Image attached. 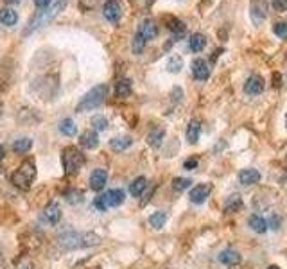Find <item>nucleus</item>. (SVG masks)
Wrapping results in <instances>:
<instances>
[{
	"instance_id": "f257e3e1",
	"label": "nucleus",
	"mask_w": 287,
	"mask_h": 269,
	"mask_svg": "<svg viewBox=\"0 0 287 269\" xmlns=\"http://www.w3.org/2000/svg\"><path fill=\"white\" fill-rule=\"evenodd\" d=\"M101 244V237L90 232H65L58 237V246L63 249H81Z\"/></svg>"
},
{
	"instance_id": "f03ea898",
	"label": "nucleus",
	"mask_w": 287,
	"mask_h": 269,
	"mask_svg": "<svg viewBox=\"0 0 287 269\" xmlns=\"http://www.w3.org/2000/svg\"><path fill=\"white\" fill-rule=\"evenodd\" d=\"M36 180V163L34 160H24L20 167L11 174V183L20 190H29Z\"/></svg>"
},
{
	"instance_id": "7ed1b4c3",
	"label": "nucleus",
	"mask_w": 287,
	"mask_h": 269,
	"mask_svg": "<svg viewBox=\"0 0 287 269\" xmlns=\"http://www.w3.org/2000/svg\"><path fill=\"white\" fill-rule=\"evenodd\" d=\"M67 6V0H58V2H54L52 6H49L47 9H44V11H39L36 16H32L31 20H29L27 27H25L24 31V36H29L32 31H36V29H39L42 25H47L49 22L52 20V18H56L58 16V13L61 11V9Z\"/></svg>"
},
{
	"instance_id": "20e7f679",
	"label": "nucleus",
	"mask_w": 287,
	"mask_h": 269,
	"mask_svg": "<svg viewBox=\"0 0 287 269\" xmlns=\"http://www.w3.org/2000/svg\"><path fill=\"white\" fill-rule=\"evenodd\" d=\"M61 163H63L65 176H75L85 165V155L75 146H68L61 151Z\"/></svg>"
},
{
	"instance_id": "39448f33",
	"label": "nucleus",
	"mask_w": 287,
	"mask_h": 269,
	"mask_svg": "<svg viewBox=\"0 0 287 269\" xmlns=\"http://www.w3.org/2000/svg\"><path fill=\"white\" fill-rule=\"evenodd\" d=\"M106 95H108V86H106V84H97V86H94L90 92H87V94H85V97L81 99V103L77 104L75 111L83 113V111L95 110V108H99L102 103H104Z\"/></svg>"
},
{
	"instance_id": "423d86ee",
	"label": "nucleus",
	"mask_w": 287,
	"mask_h": 269,
	"mask_svg": "<svg viewBox=\"0 0 287 269\" xmlns=\"http://www.w3.org/2000/svg\"><path fill=\"white\" fill-rule=\"evenodd\" d=\"M102 15L106 20H110L111 24H117L122 16V6L118 0H106V4L102 8Z\"/></svg>"
},
{
	"instance_id": "0eeeda50",
	"label": "nucleus",
	"mask_w": 287,
	"mask_h": 269,
	"mask_svg": "<svg viewBox=\"0 0 287 269\" xmlns=\"http://www.w3.org/2000/svg\"><path fill=\"white\" fill-rule=\"evenodd\" d=\"M250 11H252L253 22H255V24H262L264 18L268 16V2H266V0H252Z\"/></svg>"
},
{
	"instance_id": "6e6552de",
	"label": "nucleus",
	"mask_w": 287,
	"mask_h": 269,
	"mask_svg": "<svg viewBox=\"0 0 287 269\" xmlns=\"http://www.w3.org/2000/svg\"><path fill=\"white\" fill-rule=\"evenodd\" d=\"M138 34L144 38L146 41H149V40H153V38H156V34H158V27H156V24H154L151 18H146V20H142L140 22V25H138Z\"/></svg>"
},
{
	"instance_id": "1a4fd4ad",
	"label": "nucleus",
	"mask_w": 287,
	"mask_h": 269,
	"mask_svg": "<svg viewBox=\"0 0 287 269\" xmlns=\"http://www.w3.org/2000/svg\"><path fill=\"white\" fill-rule=\"evenodd\" d=\"M264 86H266V83H264V79L260 75H250L248 79H246V83H244V92L248 95H259L262 94Z\"/></svg>"
},
{
	"instance_id": "9d476101",
	"label": "nucleus",
	"mask_w": 287,
	"mask_h": 269,
	"mask_svg": "<svg viewBox=\"0 0 287 269\" xmlns=\"http://www.w3.org/2000/svg\"><path fill=\"white\" fill-rule=\"evenodd\" d=\"M102 198H104V201H106L108 208H115V206H120L122 203H124L126 194H124V190L122 189H111V190H108V192H104Z\"/></svg>"
},
{
	"instance_id": "9b49d317",
	"label": "nucleus",
	"mask_w": 287,
	"mask_h": 269,
	"mask_svg": "<svg viewBox=\"0 0 287 269\" xmlns=\"http://www.w3.org/2000/svg\"><path fill=\"white\" fill-rule=\"evenodd\" d=\"M210 190H212V187L209 185V183H201V185H196L192 190H190V201L196 203V205H201V203L207 201V198H209Z\"/></svg>"
},
{
	"instance_id": "f8f14e48",
	"label": "nucleus",
	"mask_w": 287,
	"mask_h": 269,
	"mask_svg": "<svg viewBox=\"0 0 287 269\" xmlns=\"http://www.w3.org/2000/svg\"><path fill=\"white\" fill-rule=\"evenodd\" d=\"M42 217H44V221L49 222V225H58L59 219H61V208H59L58 203H49V205L45 206Z\"/></svg>"
},
{
	"instance_id": "ddd939ff",
	"label": "nucleus",
	"mask_w": 287,
	"mask_h": 269,
	"mask_svg": "<svg viewBox=\"0 0 287 269\" xmlns=\"http://www.w3.org/2000/svg\"><path fill=\"white\" fill-rule=\"evenodd\" d=\"M106 182H108V172L104 169H95L90 174V189L95 190V192L104 189Z\"/></svg>"
},
{
	"instance_id": "4468645a",
	"label": "nucleus",
	"mask_w": 287,
	"mask_h": 269,
	"mask_svg": "<svg viewBox=\"0 0 287 269\" xmlns=\"http://www.w3.org/2000/svg\"><path fill=\"white\" fill-rule=\"evenodd\" d=\"M192 74L197 81H207L210 75V67L204 60H194L192 61Z\"/></svg>"
},
{
	"instance_id": "2eb2a0df",
	"label": "nucleus",
	"mask_w": 287,
	"mask_h": 269,
	"mask_svg": "<svg viewBox=\"0 0 287 269\" xmlns=\"http://www.w3.org/2000/svg\"><path fill=\"white\" fill-rule=\"evenodd\" d=\"M239 180L242 185H253L260 180V172L257 169H242L239 172Z\"/></svg>"
},
{
	"instance_id": "dca6fc26",
	"label": "nucleus",
	"mask_w": 287,
	"mask_h": 269,
	"mask_svg": "<svg viewBox=\"0 0 287 269\" xmlns=\"http://www.w3.org/2000/svg\"><path fill=\"white\" fill-rule=\"evenodd\" d=\"M18 22V15L13 11L11 8H2L0 9V24H4L6 27H13Z\"/></svg>"
},
{
	"instance_id": "f3484780",
	"label": "nucleus",
	"mask_w": 287,
	"mask_h": 269,
	"mask_svg": "<svg viewBox=\"0 0 287 269\" xmlns=\"http://www.w3.org/2000/svg\"><path fill=\"white\" fill-rule=\"evenodd\" d=\"M131 146H133V139H131V137H115V139L110 140V147L113 151H117V153L126 151L128 147Z\"/></svg>"
},
{
	"instance_id": "a211bd4d",
	"label": "nucleus",
	"mask_w": 287,
	"mask_h": 269,
	"mask_svg": "<svg viewBox=\"0 0 287 269\" xmlns=\"http://www.w3.org/2000/svg\"><path fill=\"white\" fill-rule=\"evenodd\" d=\"M219 262L226 265H235L240 262V255L237 253L235 249H224L219 253Z\"/></svg>"
},
{
	"instance_id": "6ab92c4d",
	"label": "nucleus",
	"mask_w": 287,
	"mask_h": 269,
	"mask_svg": "<svg viewBox=\"0 0 287 269\" xmlns=\"http://www.w3.org/2000/svg\"><path fill=\"white\" fill-rule=\"evenodd\" d=\"M81 146L85 147V149H95V147L99 146V137L95 131H85L83 134H81Z\"/></svg>"
},
{
	"instance_id": "aec40b11",
	"label": "nucleus",
	"mask_w": 287,
	"mask_h": 269,
	"mask_svg": "<svg viewBox=\"0 0 287 269\" xmlns=\"http://www.w3.org/2000/svg\"><path fill=\"white\" fill-rule=\"evenodd\" d=\"M199 134H201V122L199 120H190L189 126H187V140L190 144H196L199 140Z\"/></svg>"
},
{
	"instance_id": "412c9836",
	"label": "nucleus",
	"mask_w": 287,
	"mask_h": 269,
	"mask_svg": "<svg viewBox=\"0 0 287 269\" xmlns=\"http://www.w3.org/2000/svg\"><path fill=\"white\" fill-rule=\"evenodd\" d=\"M146 189H147V180L144 178V176L133 180V182H131V185H130V192H131V196H133V198H140Z\"/></svg>"
},
{
	"instance_id": "4be33fe9",
	"label": "nucleus",
	"mask_w": 287,
	"mask_h": 269,
	"mask_svg": "<svg viewBox=\"0 0 287 269\" xmlns=\"http://www.w3.org/2000/svg\"><path fill=\"white\" fill-rule=\"evenodd\" d=\"M167 27H169V31L174 34V38H180V36H183V32H185V24L181 20H178V18H174V16L167 18Z\"/></svg>"
},
{
	"instance_id": "5701e85b",
	"label": "nucleus",
	"mask_w": 287,
	"mask_h": 269,
	"mask_svg": "<svg viewBox=\"0 0 287 269\" xmlns=\"http://www.w3.org/2000/svg\"><path fill=\"white\" fill-rule=\"evenodd\" d=\"M240 208H242V198H240V194H232L226 199V203H224V210H226L228 214L239 212Z\"/></svg>"
},
{
	"instance_id": "b1692460",
	"label": "nucleus",
	"mask_w": 287,
	"mask_h": 269,
	"mask_svg": "<svg viewBox=\"0 0 287 269\" xmlns=\"http://www.w3.org/2000/svg\"><path fill=\"white\" fill-rule=\"evenodd\" d=\"M204 45H207V38H204L201 32H194L192 36H190L189 40V47L192 52H201L204 49Z\"/></svg>"
},
{
	"instance_id": "393cba45",
	"label": "nucleus",
	"mask_w": 287,
	"mask_h": 269,
	"mask_svg": "<svg viewBox=\"0 0 287 269\" xmlns=\"http://www.w3.org/2000/svg\"><path fill=\"white\" fill-rule=\"evenodd\" d=\"M32 147V139L29 137H22V139H16L15 144H13V151L15 153H20V155H24V153H29Z\"/></svg>"
},
{
	"instance_id": "a878e982",
	"label": "nucleus",
	"mask_w": 287,
	"mask_h": 269,
	"mask_svg": "<svg viewBox=\"0 0 287 269\" xmlns=\"http://www.w3.org/2000/svg\"><path fill=\"white\" fill-rule=\"evenodd\" d=\"M248 225H250V228H252L253 232H257V234H264V232L268 230V222L264 221L260 215H250Z\"/></svg>"
},
{
	"instance_id": "bb28decb",
	"label": "nucleus",
	"mask_w": 287,
	"mask_h": 269,
	"mask_svg": "<svg viewBox=\"0 0 287 269\" xmlns=\"http://www.w3.org/2000/svg\"><path fill=\"white\" fill-rule=\"evenodd\" d=\"M131 94V81L130 79H118L117 84H115V95L117 97H128Z\"/></svg>"
},
{
	"instance_id": "cd10ccee",
	"label": "nucleus",
	"mask_w": 287,
	"mask_h": 269,
	"mask_svg": "<svg viewBox=\"0 0 287 269\" xmlns=\"http://www.w3.org/2000/svg\"><path fill=\"white\" fill-rule=\"evenodd\" d=\"M59 131L67 134V137H74L77 133V126H75V122L72 119H63L59 122Z\"/></svg>"
},
{
	"instance_id": "c85d7f7f",
	"label": "nucleus",
	"mask_w": 287,
	"mask_h": 269,
	"mask_svg": "<svg viewBox=\"0 0 287 269\" xmlns=\"http://www.w3.org/2000/svg\"><path fill=\"white\" fill-rule=\"evenodd\" d=\"M167 70L173 72V74H178V72L183 68V60H181L180 56H171L169 60H167Z\"/></svg>"
},
{
	"instance_id": "c756f323",
	"label": "nucleus",
	"mask_w": 287,
	"mask_h": 269,
	"mask_svg": "<svg viewBox=\"0 0 287 269\" xmlns=\"http://www.w3.org/2000/svg\"><path fill=\"white\" fill-rule=\"evenodd\" d=\"M163 137H166V131L158 127V129H154L153 133H149V137H147V142H149L153 147H160V146H161V140H163Z\"/></svg>"
},
{
	"instance_id": "7c9ffc66",
	"label": "nucleus",
	"mask_w": 287,
	"mask_h": 269,
	"mask_svg": "<svg viewBox=\"0 0 287 269\" xmlns=\"http://www.w3.org/2000/svg\"><path fill=\"white\" fill-rule=\"evenodd\" d=\"M166 221H167L166 212H154L149 217V225L153 226V228H161V226L166 225Z\"/></svg>"
},
{
	"instance_id": "2f4dec72",
	"label": "nucleus",
	"mask_w": 287,
	"mask_h": 269,
	"mask_svg": "<svg viewBox=\"0 0 287 269\" xmlns=\"http://www.w3.org/2000/svg\"><path fill=\"white\" fill-rule=\"evenodd\" d=\"M92 126L95 131H104L108 127V119L104 115H95V117H92Z\"/></svg>"
},
{
	"instance_id": "473e14b6",
	"label": "nucleus",
	"mask_w": 287,
	"mask_h": 269,
	"mask_svg": "<svg viewBox=\"0 0 287 269\" xmlns=\"http://www.w3.org/2000/svg\"><path fill=\"white\" fill-rule=\"evenodd\" d=\"M146 43H147V41L137 32V34H135V38H133V41H131V49H133L135 54H140V52L144 51V47H146Z\"/></svg>"
},
{
	"instance_id": "72a5a7b5",
	"label": "nucleus",
	"mask_w": 287,
	"mask_h": 269,
	"mask_svg": "<svg viewBox=\"0 0 287 269\" xmlns=\"http://www.w3.org/2000/svg\"><path fill=\"white\" fill-rule=\"evenodd\" d=\"M190 180L189 178H174L173 180V189L176 190V192H181V190H185L190 187Z\"/></svg>"
},
{
	"instance_id": "f704fd0d",
	"label": "nucleus",
	"mask_w": 287,
	"mask_h": 269,
	"mask_svg": "<svg viewBox=\"0 0 287 269\" xmlns=\"http://www.w3.org/2000/svg\"><path fill=\"white\" fill-rule=\"evenodd\" d=\"M273 32H275L278 38H282V40H287V22H276V24L273 25Z\"/></svg>"
},
{
	"instance_id": "c9c22d12",
	"label": "nucleus",
	"mask_w": 287,
	"mask_h": 269,
	"mask_svg": "<svg viewBox=\"0 0 287 269\" xmlns=\"http://www.w3.org/2000/svg\"><path fill=\"white\" fill-rule=\"evenodd\" d=\"M67 201L68 203H81L83 201V194L79 190H70L67 194Z\"/></svg>"
},
{
	"instance_id": "e433bc0d",
	"label": "nucleus",
	"mask_w": 287,
	"mask_h": 269,
	"mask_svg": "<svg viewBox=\"0 0 287 269\" xmlns=\"http://www.w3.org/2000/svg\"><path fill=\"white\" fill-rule=\"evenodd\" d=\"M94 206H95L97 210H101V212H106V210H108V205H106V201H104V198H102V194L95 198Z\"/></svg>"
},
{
	"instance_id": "4c0bfd02",
	"label": "nucleus",
	"mask_w": 287,
	"mask_h": 269,
	"mask_svg": "<svg viewBox=\"0 0 287 269\" xmlns=\"http://www.w3.org/2000/svg\"><path fill=\"white\" fill-rule=\"evenodd\" d=\"M276 11H287V0H271Z\"/></svg>"
},
{
	"instance_id": "58836bf2",
	"label": "nucleus",
	"mask_w": 287,
	"mask_h": 269,
	"mask_svg": "<svg viewBox=\"0 0 287 269\" xmlns=\"http://www.w3.org/2000/svg\"><path fill=\"white\" fill-rule=\"evenodd\" d=\"M197 158H189V160H185V163H183V169H187V170H194L197 167Z\"/></svg>"
},
{
	"instance_id": "ea45409f",
	"label": "nucleus",
	"mask_w": 287,
	"mask_h": 269,
	"mask_svg": "<svg viewBox=\"0 0 287 269\" xmlns=\"http://www.w3.org/2000/svg\"><path fill=\"white\" fill-rule=\"evenodd\" d=\"M34 4L38 6V8L45 9V8H49V6H51V0H34Z\"/></svg>"
},
{
	"instance_id": "a19ab883",
	"label": "nucleus",
	"mask_w": 287,
	"mask_h": 269,
	"mask_svg": "<svg viewBox=\"0 0 287 269\" xmlns=\"http://www.w3.org/2000/svg\"><path fill=\"white\" fill-rule=\"evenodd\" d=\"M85 2H87V0H81V4H85ZM97 2H99V0H90V2H88V6H87V8H94V6L97 4Z\"/></svg>"
},
{
	"instance_id": "79ce46f5",
	"label": "nucleus",
	"mask_w": 287,
	"mask_h": 269,
	"mask_svg": "<svg viewBox=\"0 0 287 269\" xmlns=\"http://www.w3.org/2000/svg\"><path fill=\"white\" fill-rule=\"evenodd\" d=\"M16 269H32V267H31V264H29V262H24V264H20Z\"/></svg>"
},
{
	"instance_id": "37998d69",
	"label": "nucleus",
	"mask_w": 287,
	"mask_h": 269,
	"mask_svg": "<svg viewBox=\"0 0 287 269\" xmlns=\"http://www.w3.org/2000/svg\"><path fill=\"white\" fill-rule=\"evenodd\" d=\"M4 156V147H0V158Z\"/></svg>"
},
{
	"instance_id": "c03bdc74",
	"label": "nucleus",
	"mask_w": 287,
	"mask_h": 269,
	"mask_svg": "<svg viewBox=\"0 0 287 269\" xmlns=\"http://www.w3.org/2000/svg\"><path fill=\"white\" fill-rule=\"evenodd\" d=\"M268 269H280V267H278V265H269Z\"/></svg>"
},
{
	"instance_id": "a18cd8bd",
	"label": "nucleus",
	"mask_w": 287,
	"mask_h": 269,
	"mask_svg": "<svg viewBox=\"0 0 287 269\" xmlns=\"http://www.w3.org/2000/svg\"><path fill=\"white\" fill-rule=\"evenodd\" d=\"M4 2H9V4H13V2H18V0H4Z\"/></svg>"
}]
</instances>
